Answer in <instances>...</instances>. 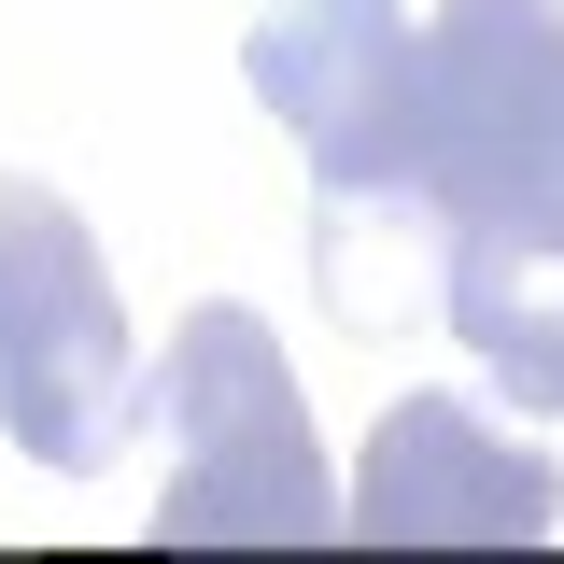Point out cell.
I'll use <instances>...</instances> for the list:
<instances>
[{
    "mask_svg": "<svg viewBox=\"0 0 564 564\" xmlns=\"http://www.w3.org/2000/svg\"><path fill=\"white\" fill-rule=\"evenodd\" d=\"M141 410L155 395H141V352H128V311H113L85 212L57 184H0V423H14V452L85 480L128 452Z\"/></svg>",
    "mask_w": 564,
    "mask_h": 564,
    "instance_id": "obj_3",
    "label": "cell"
},
{
    "mask_svg": "<svg viewBox=\"0 0 564 564\" xmlns=\"http://www.w3.org/2000/svg\"><path fill=\"white\" fill-rule=\"evenodd\" d=\"M410 198L437 226L564 212V0H452L410 29Z\"/></svg>",
    "mask_w": 564,
    "mask_h": 564,
    "instance_id": "obj_2",
    "label": "cell"
},
{
    "mask_svg": "<svg viewBox=\"0 0 564 564\" xmlns=\"http://www.w3.org/2000/svg\"><path fill=\"white\" fill-rule=\"evenodd\" d=\"M155 410H170V494H155V551H325L339 536V494L296 410V367L254 311H184L170 367H155Z\"/></svg>",
    "mask_w": 564,
    "mask_h": 564,
    "instance_id": "obj_1",
    "label": "cell"
},
{
    "mask_svg": "<svg viewBox=\"0 0 564 564\" xmlns=\"http://www.w3.org/2000/svg\"><path fill=\"white\" fill-rule=\"evenodd\" d=\"M551 522H564V466L494 437L466 395H395L339 508V536L367 551H536Z\"/></svg>",
    "mask_w": 564,
    "mask_h": 564,
    "instance_id": "obj_4",
    "label": "cell"
},
{
    "mask_svg": "<svg viewBox=\"0 0 564 564\" xmlns=\"http://www.w3.org/2000/svg\"><path fill=\"white\" fill-rule=\"evenodd\" d=\"M437 325L480 352L522 410H564V212H494V226H452Z\"/></svg>",
    "mask_w": 564,
    "mask_h": 564,
    "instance_id": "obj_5",
    "label": "cell"
}]
</instances>
